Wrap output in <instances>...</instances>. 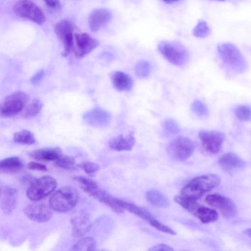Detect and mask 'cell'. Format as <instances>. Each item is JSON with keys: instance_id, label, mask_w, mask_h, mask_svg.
I'll return each mask as SVG.
<instances>
[{"instance_id": "d4e9b609", "label": "cell", "mask_w": 251, "mask_h": 251, "mask_svg": "<svg viewBox=\"0 0 251 251\" xmlns=\"http://www.w3.org/2000/svg\"><path fill=\"white\" fill-rule=\"evenodd\" d=\"M94 198L104 203L115 212L121 214L124 209L118 204L117 198H115L103 190L99 189L94 197Z\"/></svg>"}, {"instance_id": "52a82bcc", "label": "cell", "mask_w": 251, "mask_h": 251, "mask_svg": "<svg viewBox=\"0 0 251 251\" xmlns=\"http://www.w3.org/2000/svg\"><path fill=\"white\" fill-rule=\"evenodd\" d=\"M28 100L27 95L22 91L15 92L7 96L0 106V116L3 118L15 116L21 112Z\"/></svg>"}, {"instance_id": "d6a6232c", "label": "cell", "mask_w": 251, "mask_h": 251, "mask_svg": "<svg viewBox=\"0 0 251 251\" xmlns=\"http://www.w3.org/2000/svg\"><path fill=\"white\" fill-rule=\"evenodd\" d=\"M135 73L140 78L148 77L151 73V67L150 63L146 60L138 62L135 66Z\"/></svg>"}, {"instance_id": "44dd1931", "label": "cell", "mask_w": 251, "mask_h": 251, "mask_svg": "<svg viewBox=\"0 0 251 251\" xmlns=\"http://www.w3.org/2000/svg\"><path fill=\"white\" fill-rule=\"evenodd\" d=\"M111 79L114 87L119 91H129L132 87L133 82L132 78L124 72H115Z\"/></svg>"}, {"instance_id": "ee69618b", "label": "cell", "mask_w": 251, "mask_h": 251, "mask_svg": "<svg viewBox=\"0 0 251 251\" xmlns=\"http://www.w3.org/2000/svg\"><path fill=\"white\" fill-rule=\"evenodd\" d=\"M149 250L152 251H174V249L168 245L160 244L151 247Z\"/></svg>"}, {"instance_id": "c3c4849f", "label": "cell", "mask_w": 251, "mask_h": 251, "mask_svg": "<svg viewBox=\"0 0 251 251\" xmlns=\"http://www.w3.org/2000/svg\"><path fill=\"white\" fill-rule=\"evenodd\" d=\"M217 0V1H225L226 0Z\"/></svg>"}, {"instance_id": "9c48e42d", "label": "cell", "mask_w": 251, "mask_h": 251, "mask_svg": "<svg viewBox=\"0 0 251 251\" xmlns=\"http://www.w3.org/2000/svg\"><path fill=\"white\" fill-rule=\"evenodd\" d=\"M205 201L208 205L220 210L226 218H232L236 215L237 208L234 202L226 197L212 194L207 196Z\"/></svg>"}, {"instance_id": "f35d334b", "label": "cell", "mask_w": 251, "mask_h": 251, "mask_svg": "<svg viewBox=\"0 0 251 251\" xmlns=\"http://www.w3.org/2000/svg\"><path fill=\"white\" fill-rule=\"evenodd\" d=\"M79 167L86 174L90 176L94 175L100 169L98 164L90 161H85L82 163L80 164Z\"/></svg>"}, {"instance_id": "1f68e13d", "label": "cell", "mask_w": 251, "mask_h": 251, "mask_svg": "<svg viewBox=\"0 0 251 251\" xmlns=\"http://www.w3.org/2000/svg\"><path fill=\"white\" fill-rule=\"evenodd\" d=\"M174 200L182 207L193 214L200 205L196 200L188 199L181 196L175 197Z\"/></svg>"}, {"instance_id": "7dc6e473", "label": "cell", "mask_w": 251, "mask_h": 251, "mask_svg": "<svg viewBox=\"0 0 251 251\" xmlns=\"http://www.w3.org/2000/svg\"><path fill=\"white\" fill-rule=\"evenodd\" d=\"M162 0L166 3H174V2L178 1L179 0Z\"/></svg>"}, {"instance_id": "74e56055", "label": "cell", "mask_w": 251, "mask_h": 251, "mask_svg": "<svg viewBox=\"0 0 251 251\" xmlns=\"http://www.w3.org/2000/svg\"><path fill=\"white\" fill-rule=\"evenodd\" d=\"M164 130L171 134H177L180 131V127L177 122L174 119L168 118L163 122Z\"/></svg>"}, {"instance_id": "4dcf8cb0", "label": "cell", "mask_w": 251, "mask_h": 251, "mask_svg": "<svg viewBox=\"0 0 251 251\" xmlns=\"http://www.w3.org/2000/svg\"><path fill=\"white\" fill-rule=\"evenodd\" d=\"M203 194V192L199 190L189 182L182 189L180 196L188 199L197 201L201 198Z\"/></svg>"}, {"instance_id": "603a6c76", "label": "cell", "mask_w": 251, "mask_h": 251, "mask_svg": "<svg viewBox=\"0 0 251 251\" xmlns=\"http://www.w3.org/2000/svg\"><path fill=\"white\" fill-rule=\"evenodd\" d=\"M117 201L118 204L124 210L136 215L149 223L154 218L148 211L134 204L118 199Z\"/></svg>"}, {"instance_id": "2e32d148", "label": "cell", "mask_w": 251, "mask_h": 251, "mask_svg": "<svg viewBox=\"0 0 251 251\" xmlns=\"http://www.w3.org/2000/svg\"><path fill=\"white\" fill-rule=\"evenodd\" d=\"M72 225V235L76 238L82 237L90 230L91 225L89 215L82 211L71 220Z\"/></svg>"}, {"instance_id": "7c38bea8", "label": "cell", "mask_w": 251, "mask_h": 251, "mask_svg": "<svg viewBox=\"0 0 251 251\" xmlns=\"http://www.w3.org/2000/svg\"><path fill=\"white\" fill-rule=\"evenodd\" d=\"M75 55L78 58L85 57L99 45L98 40L87 33L75 34Z\"/></svg>"}, {"instance_id": "3957f363", "label": "cell", "mask_w": 251, "mask_h": 251, "mask_svg": "<svg viewBox=\"0 0 251 251\" xmlns=\"http://www.w3.org/2000/svg\"><path fill=\"white\" fill-rule=\"evenodd\" d=\"M158 49L163 56L174 65L182 66L188 60V51L179 43L162 41L158 44Z\"/></svg>"}, {"instance_id": "60d3db41", "label": "cell", "mask_w": 251, "mask_h": 251, "mask_svg": "<svg viewBox=\"0 0 251 251\" xmlns=\"http://www.w3.org/2000/svg\"><path fill=\"white\" fill-rule=\"evenodd\" d=\"M46 6L51 10L59 11L61 9V3L59 0H43Z\"/></svg>"}, {"instance_id": "4316f807", "label": "cell", "mask_w": 251, "mask_h": 251, "mask_svg": "<svg viewBox=\"0 0 251 251\" xmlns=\"http://www.w3.org/2000/svg\"><path fill=\"white\" fill-rule=\"evenodd\" d=\"M77 181L79 187L91 197L99 189L97 183L93 180L83 176H77L74 178Z\"/></svg>"}, {"instance_id": "5b68a950", "label": "cell", "mask_w": 251, "mask_h": 251, "mask_svg": "<svg viewBox=\"0 0 251 251\" xmlns=\"http://www.w3.org/2000/svg\"><path fill=\"white\" fill-rule=\"evenodd\" d=\"M195 149L194 142L184 136H178L168 144L167 150L169 154L177 161H184L193 154Z\"/></svg>"}, {"instance_id": "bcb514c9", "label": "cell", "mask_w": 251, "mask_h": 251, "mask_svg": "<svg viewBox=\"0 0 251 251\" xmlns=\"http://www.w3.org/2000/svg\"><path fill=\"white\" fill-rule=\"evenodd\" d=\"M243 232L246 235L251 238V228H246Z\"/></svg>"}, {"instance_id": "484cf974", "label": "cell", "mask_w": 251, "mask_h": 251, "mask_svg": "<svg viewBox=\"0 0 251 251\" xmlns=\"http://www.w3.org/2000/svg\"><path fill=\"white\" fill-rule=\"evenodd\" d=\"M193 215L204 224L214 222L219 217L218 214L215 210L200 205Z\"/></svg>"}, {"instance_id": "8d00e7d4", "label": "cell", "mask_w": 251, "mask_h": 251, "mask_svg": "<svg viewBox=\"0 0 251 251\" xmlns=\"http://www.w3.org/2000/svg\"><path fill=\"white\" fill-rule=\"evenodd\" d=\"M75 163V158L71 156L62 154L54 161V165L63 169H71Z\"/></svg>"}, {"instance_id": "e575fe53", "label": "cell", "mask_w": 251, "mask_h": 251, "mask_svg": "<svg viewBox=\"0 0 251 251\" xmlns=\"http://www.w3.org/2000/svg\"><path fill=\"white\" fill-rule=\"evenodd\" d=\"M236 117L241 121H251V107L246 105H240L234 110Z\"/></svg>"}, {"instance_id": "7a4b0ae2", "label": "cell", "mask_w": 251, "mask_h": 251, "mask_svg": "<svg viewBox=\"0 0 251 251\" xmlns=\"http://www.w3.org/2000/svg\"><path fill=\"white\" fill-rule=\"evenodd\" d=\"M78 200L76 191L71 187H63L56 191L50 198L49 205L58 212H66L72 209Z\"/></svg>"}, {"instance_id": "ac0fdd59", "label": "cell", "mask_w": 251, "mask_h": 251, "mask_svg": "<svg viewBox=\"0 0 251 251\" xmlns=\"http://www.w3.org/2000/svg\"><path fill=\"white\" fill-rule=\"evenodd\" d=\"M62 154L58 147L46 148L30 151L29 155L35 160L43 161H55Z\"/></svg>"}, {"instance_id": "ba28073f", "label": "cell", "mask_w": 251, "mask_h": 251, "mask_svg": "<svg viewBox=\"0 0 251 251\" xmlns=\"http://www.w3.org/2000/svg\"><path fill=\"white\" fill-rule=\"evenodd\" d=\"M54 31L57 36L63 45L62 55L67 56L72 51L74 44L73 24L68 20H62L57 23L54 26Z\"/></svg>"}, {"instance_id": "9a60e30c", "label": "cell", "mask_w": 251, "mask_h": 251, "mask_svg": "<svg viewBox=\"0 0 251 251\" xmlns=\"http://www.w3.org/2000/svg\"><path fill=\"white\" fill-rule=\"evenodd\" d=\"M112 14L105 8L94 10L88 18V25L90 29L96 32L104 27L111 20Z\"/></svg>"}, {"instance_id": "83f0119b", "label": "cell", "mask_w": 251, "mask_h": 251, "mask_svg": "<svg viewBox=\"0 0 251 251\" xmlns=\"http://www.w3.org/2000/svg\"><path fill=\"white\" fill-rule=\"evenodd\" d=\"M13 141L19 144L29 145L34 144L36 139L34 135L30 131L23 129L14 133Z\"/></svg>"}, {"instance_id": "5bb4252c", "label": "cell", "mask_w": 251, "mask_h": 251, "mask_svg": "<svg viewBox=\"0 0 251 251\" xmlns=\"http://www.w3.org/2000/svg\"><path fill=\"white\" fill-rule=\"evenodd\" d=\"M19 195L18 191L8 186H1L0 208L6 214L11 213L16 207Z\"/></svg>"}, {"instance_id": "8992f818", "label": "cell", "mask_w": 251, "mask_h": 251, "mask_svg": "<svg viewBox=\"0 0 251 251\" xmlns=\"http://www.w3.org/2000/svg\"><path fill=\"white\" fill-rule=\"evenodd\" d=\"M13 9L19 17L28 20L38 25L46 21L44 13L40 7L29 0H18L14 4Z\"/></svg>"}, {"instance_id": "30bf717a", "label": "cell", "mask_w": 251, "mask_h": 251, "mask_svg": "<svg viewBox=\"0 0 251 251\" xmlns=\"http://www.w3.org/2000/svg\"><path fill=\"white\" fill-rule=\"evenodd\" d=\"M199 137L203 147L211 153L219 151L225 139L223 132L216 130H201Z\"/></svg>"}, {"instance_id": "277c9868", "label": "cell", "mask_w": 251, "mask_h": 251, "mask_svg": "<svg viewBox=\"0 0 251 251\" xmlns=\"http://www.w3.org/2000/svg\"><path fill=\"white\" fill-rule=\"evenodd\" d=\"M57 186L56 180L52 176H45L35 179L29 185L27 198L32 201H37L51 194Z\"/></svg>"}, {"instance_id": "4fadbf2b", "label": "cell", "mask_w": 251, "mask_h": 251, "mask_svg": "<svg viewBox=\"0 0 251 251\" xmlns=\"http://www.w3.org/2000/svg\"><path fill=\"white\" fill-rule=\"evenodd\" d=\"M82 118L86 124L96 127L107 126L112 119L108 111L100 108H95L86 111Z\"/></svg>"}, {"instance_id": "d6986e66", "label": "cell", "mask_w": 251, "mask_h": 251, "mask_svg": "<svg viewBox=\"0 0 251 251\" xmlns=\"http://www.w3.org/2000/svg\"><path fill=\"white\" fill-rule=\"evenodd\" d=\"M218 163L224 171L229 173L242 167L244 165L243 160L232 152L223 154L219 159Z\"/></svg>"}, {"instance_id": "ffe728a7", "label": "cell", "mask_w": 251, "mask_h": 251, "mask_svg": "<svg viewBox=\"0 0 251 251\" xmlns=\"http://www.w3.org/2000/svg\"><path fill=\"white\" fill-rule=\"evenodd\" d=\"M135 137L132 133L124 136L119 135L113 139L109 142V147L117 151H130L135 144Z\"/></svg>"}, {"instance_id": "ab89813d", "label": "cell", "mask_w": 251, "mask_h": 251, "mask_svg": "<svg viewBox=\"0 0 251 251\" xmlns=\"http://www.w3.org/2000/svg\"><path fill=\"white\" fill-rule=\"evenodd\" d=\"M152 226L161 232L172 235H176V232L171 227L164 225L154 218L149 223Z\"/></svg>"}, {"instance_id": "7bdbcfd3", "label": "cell", "mask_w": 251, "mask_h": 251, "mask_svg": "<svg viewBox=\"0 0 251 251\" xmlns=\"http://www.w3.org/2000/svg\"><path fill=\"white\" fill-rule=\"evenodd\" d=\"M45 72L43 70H40L37 72L30 79V81L33 84L39 83L44 78Z\"/></svg>"}, {"instance_id": "8fae6325", "label": "cell", "mask_w": 251, "mask_h": 251, "mask_svg": "<svg viewBox=\"0 0 251 251\" xmlns=\"http://www.w3.org/2000/svg\"><path fill=\"white\" fill-rule=\"evenodd\" d=\"M53 211L50 205L35 202L26 205L24 210L27 218L38 223L49 221L53 215Z\"/></svg>"}, {"instance_id": "d590c367", "label": "cell", "mask_w": 251, "mask_h": 251, "mask_svg": "<svg viewBox=\"0 0 251 251\" xmlns=\"http://www.w3.org/2000/svg\"><path fill=\"white\" fill-rule=\"evenodd\" d=\"M191 109L195 114L201 117H207L209 114L207 106L200 100H196L193 102Z\"/></svg>"}, {"instance_id": "cb8c5ba5", "label": "cell", "mask_w": 251, "mask_h": 251, "mask_svg": "<svg viewBox=\"0 0 251 251\" xmlns=\"http://www.w3.org/2000/svg\"><path fill=\"white\" fill-rule=\"evenodd\" d=\"M147 201L152 205L158 208H167L170 206V202L168 198L162 193L151 190L146 193Z\"/></svg>"}, {"instance_id": "7402d4cb", "label": "cell", "mask_w": 251, "mask_h": 251, "mask_svg": "<svg viewBox=\"0 0 251 251\" xmlns=\"http://www.w3.org/2000/svg\"><path fill=\"white\" fill-rule=\"evenodd\" d=\"M22 160L17 156H11L2 160L0 162V172L4 174L15 173L23 167Z\"/></svg>"}, {"instance_id": "f6af8a7d", "label": "cell", "mask_w": 251, "mask_h": 251, "mask_svg": "<svg viewBox=\"0 0 251 251\" xmlns=\"http://www.w3.org/2000/svg\"><path fill=\"white\" fill-rule=\"evenodd\" d=\"M35 179L30 175H26L23 176L22 181L24 183H29V184L34 180Z\"/></svg>"}, {"instance_id": "6da1fadb", "label": "cell", "mask_w": 251, "mask_h": 251, "mask_svg": "<svg viewBox=\"0 0 251 251\" xmlns=\"http://www.w3.org/2000/svg\"><path fill=\"white\" fill-rule=\"evenodd\" d=\"M217 50L222 61L234 72L241 73L245 71L246 60L235 45L228 42L222 43L218 45Z\"/></svg>"}, {"instance_id": "b9f144b4", "label": "cell", "mask_w": 251, "mask_h": 251, "mask_svg": "<svg viewBox=\"0 0 251 251\" xmlns=\"http://www.w3.org/2000/svg\"><path fill=\"white\" fill-rule=\"evenodd\" d=\"M27 167L28 169L31 170H37L42 172H46L48 171V168L45 165L34 161L29 162L27 165Z\"/></svg>"}, {"instance_id": "f1b7e54d", "label": "cell", "mask_w": 251, "mask_h": 251, "mask_svg": "<svg viewBox=\"0 0 251 251\" xmlns=\"http://www.w3.org/2000/svg\"><path fill=\"white\" fill-rule=\"evenodd\" d=\"M96 248L95 240L91 237H84L78 240L72 247L73 251H93Z\"/></svg>"}, {"instance_id": "e0dca14e", "label": "cell", "mask_w": 251, "mask_h": 251, "mask_svg": "<svg viewBox=\"0 0 251 251\" xmlns=\"http://www.w3.org/2000/svg\"><path fill=\"white\" fill-rule=\"evenodd\" d=\"M220 182V178L217 175L207 174L193 178L189 183L204 193L217 187Z\"/></svg>"}, {"instance_id": "836d02e7", "label": "cell", "mask_w": 251, "mask_h": 251, "mask_svg": "<svg viewBox=\"0 0 251 251\" xmlns=\"http://www.w3.org/2000/svg\"><path fill=\"white\" fill-rule=\"evenodd\" d=\"M210 33V28L207 23L203 20H199L193 30V35L197 38L206 37Z\"/></svg>"}, {"instance_id": "f546056e", "label": "cell", "mask_w": 251, "mask_h": 251, "mask_svg": "<svg viewBox=\"0 0 251 251\" xmlns=\"http://www.w3.org/2000/svg\"><path fill=\"white\" fill-rule=\"evenodd\" d=\"M43 106L42 102L38 99H33L25 109L22 114L24 119H29L37 115Z\"/></svg>"}]
</instances>
